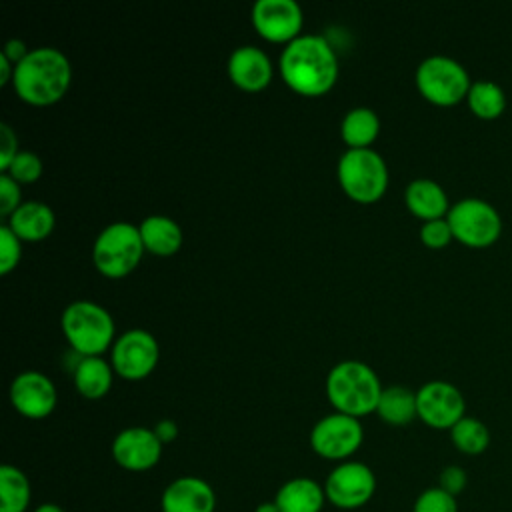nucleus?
<instances>
[{"mask_svg": "<svg viewBox=\"0 0 512 512\" xmlns=\"http://www.w3.org/2000/svg\"><path fill=\"white\" fill-rule=\"evenodd\" d=\"M20 204H22L20 184L2 172L0 174V214L8 218Z\"/></svg>", "mask_w": 512, "mask_h": 512, "instance_id": "obj_32", "label": "nucleus"}, {"mask_svg": "<svg viewBox=\"0 0 512 512\" xmlns=\"http://www.w3.org/2000/svg\"><path fill=\"white\" fill-rule=\"evenodd\" d=\"M256 32L276 44H288L302 34L304 12L294 0H258L250 12Z\"/></svg>", "mask_w": 512, "mask_h": 512, "instance_id": "obj_13", "label": "nucleus"}, {"mask_svg": "<svg viewBox=\"0 0 512 512\" xmlns=\"http://www.w3.org/2000/svg\"><path fill=\"white\" fill-rule=\"evenodd\" d=\"M412 512H458V502L440 486H432L416 496Z\"/></svg>", "mask_w": 512, "mask_h": 512, "instance_id": "obj_29", "label": "nucleus"}, {"mask_svg": "<svg viewBox=\"0 0 512 512\" xmlns=\"http://www.w3.org/2000/svg\"><path fill=\"white\" fill-rule=\"evenodd\" d=\"M60 326L70 348L80 356H102L116 340L112 314L92 300L70 302L60 316Z\"/></svg>", "mask_w": 512, "mask_h": 512, "instance_id": "obj_4", "label": "nucleus"}, {"mask_svg": "<svg viewBox=\"0 0 512 512\" xmlns=\"http://www.w3.org/2000/svg\"><path fill=\"white\" fill-rule=\"evenodd\" d=\"M382 390L378 374L360 360H342L326 376V396L334 412L354 418L376 412Z\"/></svg>", "mask_w": 512, "mask_h": 512, "instance_id": "obj_3", "label": "nucleus"}, {"mask_svg": "<svg viewBox=\"0 0 512 512\" xmlns=\"http://www.w3.org/2000/svg\"><path fill=\"white\" fill-rule=\"evenodd\" d=\"M228 76L236 88L244 92H260L272 82L274 68L264 50L244 44L232 50L228 58Z\"/></svg>", "mask_w": 512, "mask_h": 512, "instance_id": "obj_17", "label": "nucleus"}, {"mask_svg": "<svg viewBox=\"0 0 512 512\" xmlns=\"http://www.w3.org/2000/svg\"><path fill=\"white\" fill-rule=\"evenodd\" d=\"M284 84L302 96H322L338 80V58L324 36L300 34L288 42L278 60Z\"/></svg>", "mask_w": 512, "mask_h": 512, "instance_id": "obj_1", "label": "nucleus"}, {"mask_svg": "<svg viewBox=\"0 0 512 512\" xmlns=\"http://www.w3.org/2000/svg\"><path fill=\"white\" fill-rule=\"evenodd\" d=\"M18 136L12 130L10 124L2 122L0 124V170L4 172L8 168V164L14 160V156L18 154Z\"/></svg>", "mask_w": 512, "mask_h": 512, "instance_id": "obj_34", "label": "nucleus"}, {"mask_svg": "<svg viewBox=\"0 0 512 512\" xmlns=\"http://www.w3.org/2000/svg\"><path fill=\"white\" fill-rule=\"evenodd\" d=\"M466 104L476 118L496 120L506 110V92L498 82L480 78L472 82L466 96Z\"/></svg>", "mask_w": 512, "mask_h": 512, "instance_id": "obj_26", "label": "nucleus"}, {"mask_svg": "<svg viewBox=\"0 0 512 512\" xmlns=\"http://www.w3.org/2000/svg\"><path fill=\"white\" fill-rule=\"evenodd\" d=\"M420 240L424 246L438 250L448 246L454 240L452 228L446 218H436V220H426L420 226Z\"/></svg>", "mask_w": 512, "mask_h": 512, "instance_id": "obj_31", "label": "nucleus"}, {"mask_svg": "<svg viewBox=\"0 0 512 512\" xmlns=\"http://www.w3.org/2000/svg\"><path fill=\"white\" fill-rule=\"evenodd\" d=\"M22 258V240L6 226H0V274H10Z\"/></svg>", "mask_w": 512, "mask_h": 512, "instance_id": "obj_30", "label": "nucleus"}, {"mask_svg": "<svg viewBox=\"0 0 512 512\" xmlns=\"http://www.w3.org/2000/svg\"><path fill=\"white\" fill-rule=\"evenodd\" d=\"M144 252L138 224L118 220L104 226L96 236L92 246V262L102 276L118 280L134 272Z\"/></svg>", "mask_w": 512, "mask_h": 512, "instance_id": "obj_5", "label": "nucleus"}, {"mask_svg": "<svg viewBox=\"0 0 512 512\" xmlns=\"http://www.w3.org/2000/svg\"><path fill=\"white\" fill-rule=\"evenodd\" d=\"M280 512H322L326 500L324 486L308 476L286 480L274 496Z\"/></svg>", "mask_w": 512, "mask_h": 512, "instance_id": "obj_20", "label": "nucleus"}, {"mask_svg": "<svg viewBox=\"0 0 512 512\" xmlns=\"http://www.w3.org/2000/svg\"><path fill=\"white\" fill-rule=\"evenodd\" d=\"M2 54L16 66V64H20V62L30 54V48L24 44V40H20V38H10V40L4 44Z\"/></svg>", "mask_w": 512, "mask_h": 512, "instance_id": "obj_35", "label": "nucleus"}, {"mask_svg": "<svg viewBox=\"0 0 512 512\" xmlns=\"http://www.w3.org/2000/svg\"><path fill=\"white\" fill-rule=\"evenodd\" d=\"M160 360L158 340L144 328H132L116 336L110 348L114 372L126 380H142L154 372Z\"/></svg>", "mask_w": 512, "mask_h": 512, "instance_id": "obj_11", "label": "nucleus"}, {"mask_svg": "<svg viewBox=\"0 0 512 512\" xmlns=\"http://www.w3.org/2000/svg\"><path fill=\"white\" fill-rule=\"evenodd\" d=\"M406 208L422 222L446 218L450 210L446 190L432 178H414L404 190Z\"/></svg>", "mask_w": 512, "mask_h": 512, "instance_id": "obj_19", "label": "nucleus"}, {"mask_svg": "<svg viewBox=\"0 0 512 512\" xmlns=\"http://www.w3.org/2000/svg\"><path fill=\"white\" fill-rule=\"evenodd\" d=\"M380 118L368 106L350 108L340 124V136L348 148H370L378 138Z\"/></svg>", "mask_w": 512, "mask_h": 512, "instance_id": "obj_24", "label": "nucleus"}, {"mask_svg": "<svg viewBox=\"0 0 512 512\" xmlns=\"http://www.w3.org/2000/svg\"><path fill=\"white\" fill-rule=\"evenodd\" d=\"M254 512H280V508L276 506L274 500H266V502H260V504L254 508Z\"/></svg>", "mask_w": 512, "mask_h": 512, "instance_id": "obj_39", "label": "nucleus"}, {"mask_svg": "<svg viewBox=\"0 0 512 512\" xmlns=\"http://www.w3.org/2000/svg\"><path fill=\"white\" fill-rule=\"evenodd\" d=\"M152 430L156 432V436H158V440H160L162 444H168V442L176 440V436H178V426H176V422L170 420V418L158 420Z\"/></svg>", "mask_w": 512, "mask_h": 512, "instance_id": "obj_36", "label": "nucleus"}, {"mask_svg": "<svg viewBox=\"0 0 512 512\" xmlns=\"http://www.w3.org/2000/svg\"><path fill=\"white\" fill-rule=\"evenodd\" d=\"M10 404L14 410L30 420L48 418L58 402L54 382L40 370H24L10 382Z\"/></svg>", "mask_w": 512, "mask_h": 512, "instance_id": "obj_14", "label": "nucleus"}, {"mask_svg": "<svg viewBox=\"0 0 512 512\" xmlns=\"http://www.w3.org/2000/svg\"><path fill=\"white\" fill-rule=\"evenodd\" d=\"M140 238L144 250L156 256H172L180 250L184 234L176 220L164 214H150L140 224Z\"/></svg>", "mask_w": 512, "mask_h": 512, "instance_id": "obj_21", "label": "nucleus"}, {"mask_svg": "<svg viewBox=\"0 0 512 512\" xmlns=\"http://www.w3.org/2000/svg\"><path fill=\"white\" fill-rule=\"evenodd\" d=\"M418 418L434 430H450L466 416L462 392L446 380H430L416 390Z\"/></svg>", "mask_w": 512, "mask_h": 512, "instance_id": "obj_12", "label": "nucleus"}, {"mask_svg": "<svg viewBox=\"0 0 512 512\" xmlns=\"http://www.w3.org/2000/svg\"><path fill=\"white\" fill-rule=\"evenodd\" d=\"M70 82L72 66L68 56L54 46H38L16 64L12 88L26 104L50 106L66 96Z\"/></svg>", "mask_w": 512, "mask_h": 512, "instance_id": "obj_2", "label": "nucleus"}, {"mask_svg": "<svg viewBox=\"0 0 512 512\" xmlns=\"http://www.w3.org/2000/svg\"><path fill=\"white\" fill-rule=\"evenodd\" d=\"M414 80L422 98L436 106H454L466 100L472 86L468 70L456 58L444 54L424 58L416 68Z\"/></svg>", "mask_w": 512, "mask_h": 512, "instance_id": "obj_7", "label": "nucleus"}, {"mask_svg": "<svg viewBox=\"0 0 512 512\" xmlns=\"http://www.w3.org/2000/svg\"><path fill=\"white\" fill-rule=\"evenodd\" d=\"M376 414L382 422H386L390 426L410 424L414 418H418L416 392L406 386H400V384L386 386L380 394Z\"/></svg>", "mask_w": 512, "mask_h": 512, "instance_id": "obj_23", "label": "nucleus"}, {"mask_svg": "<svg viewBox=\"0 0 512 512\" xmlns=\"http://www.w3.org/2000/svg\"><path fill=\"white\" fill-rule=\"evenodd\" d=\"M162 512H214L216 510V492L200 476H178L160 496Z\"/></svg>", "mask_w": 512, "mask_h": 512, "instance_id": "obj_16", "label": "nucleus"}, {"mask_svg": "<svg viewBox=\"0 0 512 512\" xmlns=\"http://www.w3.org/2000/svg\"><path fill=\"white\" fill-rule=\"evenodd\" d=\"M114 368L102 356H80L72 370L74 388L86 400H100L112 388Z\"/></svg>", "mask_w": 512, "mask_h": 512, "instance_id": "obj_22", "label": "nucleus"}, {"mask_svg": "<svg viewBox=\"0 0 512 512\" xmlns=\"http://www.w3.org/2000/svg\"><path fill=\"white\" fill-rule=\"evenodd\" d=\"M42 170H44V164L36 152L20 150L14 156V160L8 164L4 174H8L18 184H32L42 176Z\"/></svg>", "mask_w": 512, "mask_h": 512, "instance_id": "obj_28", "label": "nucleus"}, {"mask_svg": "<svg viewBox=\"0 0 512 512\" xmlns=\"http://www.w3.org/2000/svg\"><path fill=\"white\" fill-rule=\"evenodd\" d=\"M364 440V428L360 418L332 412L322 416L310 430V448L324 460L336 464L346 462L360 448Z\"/></svg>", "mask_w": 512, "mask_h": 512, "instance_id": "obj_9", "label": "nucleus"}, {"mask_svg": "<svg viewBox=\"0 0 512 512\" xmlns=\"http://www.w3.org/2000/svg\"><path fill=\"white\" fill-rule=\"evenodd\" d=\"M336 176L344 194L360 204L380 200L390 180L386 160L372 148H348L338 160Z\"/></svg>", "mask_w": 512, "mask_h": 512, "instance_id": "obj_6", "label": "nucleus"}, {"mask_svg": "<svg viewBox=\"0 0 512 512\" xmlns=\"http://www.w3.org/2000/svg\"><path fill=\"white\" fill-rule=\"evenodd\" d=\"M56 216L54 210L40 200L22 202L10 216L6 226L22 240V242H40L48 238L54 230Z\"/></svg>", "mask_w": 512, "mask_h": 512, "instance_id": "obj_18", "label": "nucleus"}, {"mask_svg": "<svg viewBox=\"0 0 512 512\" xmlns=\"http://www.w3.org/2000/svg\"><path fill=\"white\" fill-rule=\"evenodd\" d=\"M326 500L340 510H358L366 506L376 492V476L372 468L358 460L336 464L324 480Z\"/></svg>", "mask_w": 512, "mask_h": 512, "instance_id": "obj_10", "label": "nucleus"}, {"mask_svg": "<svg viewBox=\"0 0 512 512\" xmlns=\"http://www.w3.org/2000/svg\"><path fill=\"white\" fill-rule=\"evenodd\" d=\"M14 64L0 52V84L4 86V84H8V82H12V78H14Z\"/></svg>", "mask_w": 512, "mask_h": 512, "instance_id": "obj_37", "label": "nucleus"}, {"mask_svg": "<svg viewBox=\"0 0 512 512\" xmlns=\"http://www.w3.org/2000/svg\"><path fill=\"white\" fill-rule=\"evenodd\" d=\"M454 240L468 248H488L502 234L500 212L484 198H462L446 214Z\"/></svg>", "mask_w": 512, "mask_h": 512, "instance_id": "obj_8", "label": "nucleus"}, {"mask_svg": "<svg viewBox=\"0 0 512 512\" xmlns=\"http://www.w3.org/2000/svg\"><path fill=\"white\" fill-rule=\"evenodd\" d=\"M32 502V486L28 476L12 466H0V512H28Z\"/></svg>", "mask_w": 512, "mask_h": 512, "instance_id": "obj_25", "label": "nucleus"}, {"mask_svg": "<svg viewBox=\"0 0 512 512\" xmlns=\"http://www.w3.org/2000/svg\"><path fill=\"white\" fill-rule=\"evenodd\" d=\"M448 432L454 448L466 456H478L490 446L488 426L474 416L460 418Z\"/></svg>", "mask_w": 512, "mask_h": 512, "instance_id": "obj_27", "label": "nucleus"}, {"mask_svg": "<svg viewBox=\"0 0 512 512\" xmlns=\"http://www.w3.org/2000/svg\"><path fill=\"white\" fill-rule=\"evenodd\" d=\"M466 484H468V474H466V470H464L462 466H458V464H450V466L442 468V472H440V476H438V486H440L444 492L452 494V496L462 494L464 488H466Z\"/></svg>", "mask_w": 512, "mask_h": 512, "instance_id": "obj_33", "label": "nucleus"}, {"mask_svg": "<svg viewBox=\"0 0 512 512\" xmlns=\"http://www.w3.org/2000/svg\"><path fill=\"white\" fill-rule=\"evenodd\" d=\"M32 512H64V508L54 502H44V504H38Z\"/></svg>", "mask_w": 512, "mask_h": 512, "instance_id": "obj_38", "label": "nucleus"}, {"mask_svg": "<svg viewBox=\"0 0 512 512\" xmlns=\"http://www.w3.org/2000/svg\"><path fill=\"white\" fill-rule=\"evenodd\" d=\"M164 444L152 428L128 426L120 430L110 446L114 462L128 472H146L162 458Z\"/></svg>", "mask_w": 512, "mask_h": 512, "instance_id": "obj_15", "label": "nucleus"}]
</instances>
